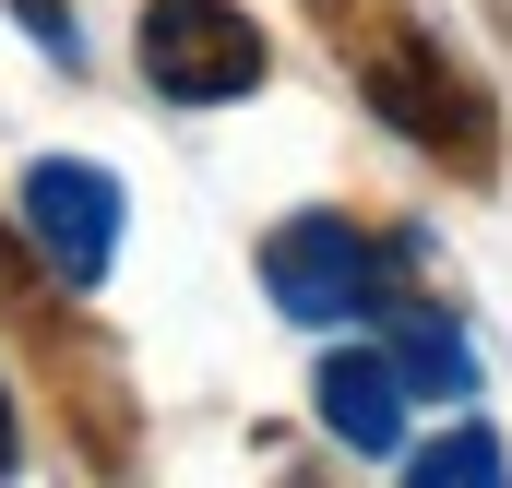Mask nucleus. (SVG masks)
Instances as JSON below:
<instances>
[{
	"label": "nucleus",
	"instance_id": "nucleus-1",
	"mask_svg": "<svg viewBox=\"0 0 512 488\" xmlns=\"http://www.w3.org/2000/svg\"><path fill=\"white\" fill-rule=\"evenodd\" d=\"M322 24H334V48L358 60L370 108H382L417 155H441L453 179H489V167H501V108L477 96V72H465L441 36H417L382 0H322Z\"/></svg>",
	"mask_w": 512,
	"mask_h": 488
},
{
	"label": "nucleus",
	"instance_id": "nucleus-2",
	"mask_svg": "<svg viewBox=\"0 0 512 488\" xmlns=\"http://www.w3.org/2000/svg\"><path fill=\"white\" fill-rule=\"evenodd\" d=\"M143 72L179 108H227V96L262 84V24L239 0H155L143 12Z\"/></svg>",
	"mask_w": 512,
	"mask_h": 488
},
{
	"label": "nucleus",
	"instance_id": "nucleus-3",
	"mask_svg": "<svg viewBox=\"0 0 512 488\" xmlns=\"http://www.w3.org/2000/svg\"><path fill=\"white\" fill-rule=\"evenodd\" d=\"M24 239H36V262L60 286H108V262H120V179L84 167V155H48L24 179Z\"/></svg>",
	"mask_w": 512,
	"mask_h": 488
},
{
	"label": "nucleus",
	"instance_id": "nucleus-4",
	"mask_svg": "<svg viewBox=\"0 0 512 488\" xmlns=\"http://www.w3.org/2000/svg\"><path fill=\"white\" fill-rule=\"evenodd\" d=\"M393 262H405V250H370L346 215H298V227L262 239V274H274V298H286L298 322H358Z\"/></svg>",
	"mask_w": 512,
	"mask_h": 488
},
{
	"label": "nucleus",
	"instance_id": "nucleus-5",
	"mask_svg": "<svg viewBox=\"0 0 512 488\" xmlns=\"http://www.w3.org/2000/svg\"><path fill=\"white\" fill-rule=\"evenodd\" d=\"M322 429H334L346 453H405V369H393L382 346L322 358Z\"/></svg>",
	"mask_w": 512,
	"mask_h": 488
},
{
	"label": "nucleus",
	"instance_id": "nucleus-6",
	"mask_svg": "<svg viewBox=\"0 0 512 488\" xmlns=\"http://www.w3.org/2000/svg\"><path fill=\"white\" fill-rule=\"evenodd\" d=\"M417 477H501V441H441V453H417Z\"/></svg>",
	"mask_w": 512,
	"mask_h": 488
},
{
	"label": "nucleus",
	"instance_id": "nucleus-7",
	"mask_svg": "<svg viewBox=\"0 0 512 488\" xmlns=\"http://www.w3.org/2000/svg\"><path fill=\"white\" fill-rule=\"evenodd\" d=\"M24 286H36V262H24V239H12V227H0V298H24Z\"/></svg>",
	"mask_w": 512,
	"mask_h": 488
},
{
	"label": "nucleus",
	"instance_id": "nucleus-8",
	"mask_svg": "<svg viewBox=\"0 0 512 488\" xmlns=\"http://www.w3.org/2000/svg\"><path fill=\"white\" fill-rule=\"evenodd\" d=\"M24 465V429H12V393H0V477Z\"/></svg>",
	"mask_w": 512,
	"mask_h": 488
}]
</instances>
